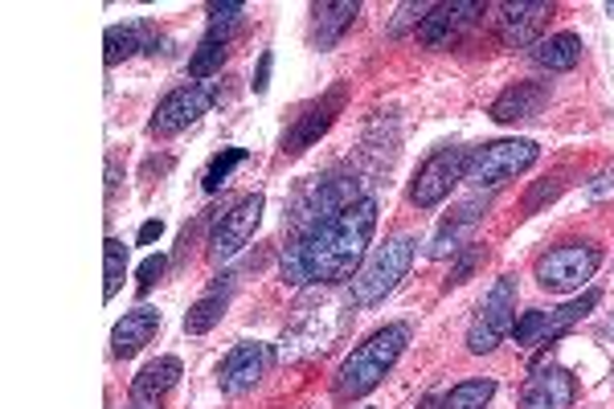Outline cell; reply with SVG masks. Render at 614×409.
I'll use <instances>...</instances> for the list:
<instances>
[{
	"label": "cell",
	"mask_w": 614,
	"mask_h": 409,
	"mask_svg": "<svg viewBox=\"0 0 614 409\" xmlns=\"http://www.w3.org/2000/svg\"><path fill=\"white\" fill-rule=\"evenodd\" d=\"M479 13H483V4H476V0H446V4H430V13L422 17V25H418V41H422L427 50L446 46V41L459 34L463 25H471Z\"/></svg>",
	"instance_id": "obj_14"
},
{
	"label": "cell",
	"mask_w": 614,
	"mask_h": 409,
	"mask_svg": "<svg viewBox=\"0 0 614 409\" xmlns=\"http://www.w3.org/2000/svg\"><path fill=\"white\" fill-rule=\"evenodd\" d=\"M606 13H611V17H614V0H611V4H606Z\"/></svg>",
	"instance_id": "obj_37"
},
{
	"label": "cell",
	"mask_w": 614,
	"mask_h": 409,
	"mask_svg": "<svg viewBox=\"0 0 614 409\" xmlns=\"http://www.w3.org/2000/svg\"><path fill=\"white\" fill-rule=\"evenodd\" d=\"M271 66H274V53L267 50L258 58V74H255V95H267V86H271Z\"/></svg>",
	"instance_id": "obj_34"
},
{
	"label": "cell",
	"mask_w": 614,
	"mask_h": 409,
	"mask_svg": "<svg viewBox=\"0 0 614 409\" xmlns=\"http://www.w3.org/2000/svg\"><path fill=\"white\" fill-rule=\"evenodd\" d=\"M139 50H152L148 46V25H111L102 34V62L107 66H120V62H127Z\"/></svg>",
	"instance_id": "obj_24"
},
{
	"label": "cell",
	"mask_w": 614,
	"mask_h": 409,
	"mask_svg": "<svg viewBox=\"0 0 614 409\" xmlns=\"http://www.w3.org/2000/svg\"><path fill=\"white\" fill-rule=\"evenodd\" d=\"M242 160H246V148H225V152L213 156V160H209V169H205V176H201L205 193H218V188L230 181V172L238 169Z\"/></svg>",
	"instance_id": "obj_28"
},
{
	"label": "cell",
	"mask_w": 614,
	"mask_h": 409,
	"mask_svg": "<svg viewBox=\"0 0 614 409\" xmlns=\"http://www.w3.org/2000/svg\"><path fill=\"white\" fill-rule=\"evenodd\" d=\"M360 17L357 0H336V4H311V41L320 50H332L348 29L353 21Z\"/></svg>",
	"instance_id": "obj_21"
},
{
	"label": "cell",
	"mask_w": 614,
	"mask_h": 409,
	"mask_svg": "<svg viewBox=\"0 0 614 409\" xmlns=\"http://www.w3.org/2000/svg\"><path fill=\"white\" fill-rule=\"evenodd\" d=\"M377 230V201L360 197L357 205H348L341 218L324 222L320 230H311L307 238L291 241L299 258H304L307 283H344L365 267L369 241Z\"/></svg>",
	"instance_id": "obj_1"
},
{
	"label": "cell",
	"mask_w": 614,
	"mask_h": 409,
	"mask_svg": "<svg viewBox=\"0 0 614 409\" xmlns=\"http://www.w3.org/2000/svg\"><path fill=\"white\" fill-rule=\"evenodd\" d=\"M156 327H160V311L152 307H136V311H127L120 324L111 327V357H136L144 344L156 336Z\"/></svg>",
	"instance_id": "obj_20"
},
{
	"label": "cell",
	"mask_w": 614,
	"mask_h": 409,
	"mask_svg": "<svg viewBox=\"0 0 614 409\" xmlns=\"http://www.w3.org/2000/svg\"><path fill=\"white\" fill-rule=\"evenodd\" d=\"M164 271H169V258L164 255H148L144 262H139V271H136V278H139V295H148V290L164 278Z\"/></svg>",
	"instance_id": "obj_31"
},
{
	"label": "cell",
	"mask_w": 614,
	"mask_h": 409,
	"mask_svg": "<svg viewBox=\"0 0 614 409\" xmlns=\"http://www.w3.org/2000/svg\"><path fill=\"white\" fill-rule=\"evenodd\" d=\"M467 160H471L467 148H439V152L430 156L427 164L418 169V176H414V185H409V201L418 205V209H434V205H443L446 197H451V188L463 181Z\"/></svg>",
	"instance_id": "obj_10"
},
{
	"label": "cell",
	"mask_w": 614,
	"mask_h": 409,
	"mask_svg": "<svg viewBox=\"0 0 614 409\" xmlns=\"http://www.w3.org/2000/svg\"><path fill=\"white\" fill-rule=\"evenodd\" d=\"M341 107H344V90L336 86V90H328L324 99L320 102H311L299 120L291 123V132L283 136V156H299L307 152L316 139L324 136L328 127L336 123V115H341Z\"/></svg>",
	"instance_id": "obj_13"
},
{
	"label": "cell",
	"mask_w": 614,
	"mask_h": 409,
	"mask_svg": "<svg viewBox=\"0 0 614 409\" xmlns=\"http://www.w3.org/2000/svg\"><path fill=\"white\" fill-rule=\"evenodd\" d=\"M532 62L545 70H574L581 62V37L578 34H549L532 46Z\"/></svg>",
	"instance_id": "obj_23"
},
{
	"label": "cell",
	"mask_w": 614,
	"mask_h": 409,
	"mask_svg": "<svg viewBox=\"0 0 614 409\" xmlns=\"http://www.w3.org/2000/svg\"><path fill=\"white\" fill-rule=\"evenodd\" d=\"M123 409H139V406H132V401H127V406H123Z\"/></svg>",
	"instance_id": "obj_38"
},
{
	"label": "cell",
	"mask_w": 614,
	"mask_h": 409,
	"mask_svg": "<svg viewBox=\"0 0 614 409\" xmlns=\"http://www.w3.org/2000/svg\"><path fill=\"white\" fill-rule=\"evenodd\" d=\"M271 364H274L271 344H238V348L222 360L218 385H222L225 397H242V393H250L262 376L271 373Z\"/></svg>",
	"instance_id": "obj_12"
},
{
	"label": "cell",
	"mask_w": 614,
	"mask_h": 409,
	"mask_svg": "<svg viewBox=\"0 0 614 409\" xmlns=\"http://www.w3.org/2000/svg\"><path fill=\"white\" fill-rule=\"evenodd\" d=\"M225 58H230V41H225V37H209V34H205V41L197 46V53L188 58V74H193L197 83H205V78L222 74Z\"/></svg>",
	"instance_id": "obj_25"
},
{
	"label": "cell",
	"mask_w": 614,
	"mask_h": 409,
	"mask_svg": "<svg viewBox=\"0 0 614 409\" xmlns=\"http://www.w3.org/2000/svg\"><path fill=\"white\" fill-rule=\"evenodd\" d=\"M549 13H553V4H545V0H508V4L495 9V34L508 50L537 46Z\"/></svg>",
	"instance_id": "obj_11"
},
{
	"label": "cell",
	"mask_w": 614,
	"mask_h": 409,
	"mask_svg": "<svg viewBox=\"0 0 614 409\" xmlns=\"http://www.w3.org/2000/svg\"><path fill=\"white\" fill-rule=\"evenodd\" d=\"M602 267V250L594 241H565L557 250H549L541 262H537V283L553 295H565V290H581L594 271Z\"/></svg>",
	"instance_id": "obj_6"
},
{
	"label": "cell",
	"mask_w": 614,
	"mask_h": 409,
	"mask_svg": "<svg viewBox=\"0 0 614 409\" xmlns=\"http://www.w3.org/2000/svg\"><path fill=\"white\" fill-rule=\"evenodd\" d=\"M357 188H360L357 176H341V172H328V176H316V181H307V185L295 193L287 222H283L291 230V241L307 238L311 230H320L324 222L341 218L348 205H357L360 201Z\"/></svg>",
	"instance_id": "obj_3"
},
{
	"label": "cell",
	"mask_w": 614,
	"mask_h": 409,
	"mask_svg": "<svg viewBox=\"0 0 614 409\" xmlns=\"http://www.w3.org/2000/svg\"><path fill=\"white\" fill-rule=\"evenodd\" d=\"M512 320H516V278H512V274H500L495 287L488 290L483 307H479V315L471 320L467 352H471V357H488L492 348H500V340L512 332Z\"/></svg>",
	"instance_id": "obj_7"
},
{
	"label": "cell",
	"mask_w": 614,
	"mask_h": 409,
	"mask_svg": "<svg viewBox=\"0 0 614 409\" xmlns=\"http://www.w3.org/2000/svg\"><path fill=\"white\" fill-rule=\"evenodd\" d=\"M606 193H614V172H602L594 185H590V197H606Z\"/></svg>",
	"instance_id": "obj_36"
},
{
	"label": "cell",
	"mask_w": 614,
	"mask_h": 409,
	"mask_svg": "<svg viewBox=\"0 0 614 409\" xmlns=\"http://www.w3.org/2000/svg\"><path fill=\"white\" fill-rule=\"evenodd\" d=\"M427 13H430V4H414V0H409V4H397V17L390 21V34L397 37V34H406L409 25H422Z\"/></svg>",
	"instance_id": "obj_32"
},
{
	"label": "cell",
	"mask_w": 614,
	"mask_h": 409,
	"mask_svg": "<svg viewBox=\"0 0 614 409\" xmlns=\"http://www.w3.org/2000/svg\"><path fill=\"white\" fill-rule=\"evenodd\" d=\"M222 99V83H185L169 90L164 99L156 102V115L148 120V132L152 136H176L193 123L209 115V107Z\"/></svg>",
	"instance_id": "obj_8"
},
{
	"label": "cell",
	"mask_w": 614,
	"mask_h": 409,
	"mask_svg": "<svg viewBox=\"0 0 614 409\" xmlns=\"http://www.w3.org/2000/svg\"><path fill=\"white\" fill-rule=\"evenodd\" d=\"M495 397V381L492 376H471V381H459L455 389L443 397V409H488V401Z\"/></svg>",
	"instance_id": "obj_26"
},
{
	"label": "cell",
	"mask_w": 614,
	"mask_h": 409,
	"mask_svg": "<svg viewBox=\"0 0 614 409\" xmlns=\"http://www.w3.org/2000/svg\"><path fill=\"white\" fill-rule=\"evenodd\" d=\"M409 344V324H385L377 327L373 336L365 344H357L344 364L336 369V397L344 401H353V397H365V393H373L385 376L393 373V364L402 360Z\"/></svg>",
	"instance_id": "obj_2"
},
{
	"label": "cell",
	"mask_w": 614,
	"mask_h": 409,
	"mask_svg": "<svg viewBox=\"0 0 614 409\" xmlns=\"http://www.w3.org/2000/svg\"><path fill=\"white\" fill-rule=\"evenodd\" d=\"M549 102L545 83H512L500 99L492 102V120L495 123H525L532 115H541V107Z\"/></svg>",
	"instance_id": "obj_19"
},
{
	"label": "cell",
	"mask_w": 614,
	"mask_h": 409,
	"mask_svg": "<svg viewBox=\"0 0 614 409\" xmlns=\"http://www.w3.org/2000/svg\"><path fill=\"white\" fill-rule=\"evenodd\" d=\"M483 258H488V250H483V246H476V241H471L467 250H459V258H455V267H451V278H446V290H451V287H459V283H467V278H471V271H476V267H479V262H483Z\"/></svg>",
	"instance_id": "obj_30"
},
{
	"label": "cell",
	"mask_w": 614,
	"mask_h": 409,
	"mask_svg": "<svg viewBox=\"0 0 614 409\" xmlns=\"http://www.w3.org/2000/svg\"><path fill=\"white\" fill-rule=\"evenodd\" d=\"M483 213H488V201H467L459 205L451 218H446L443 225H439V234H434V241L427 246L430 258H451L459 255V250H467L471 246V238H476L479 222H483Z\"/></svg>",
	"instance_id": "obj_15"
},
{
	"label": "cell",
	"mask_w": 614,
	"mask_h": 409,
	"mask_svg": "<svg viewBox=\"0 0 614 409\" xmlns=\"http://www.w3.org/2000/svg\"><path fill=\"white\" fill-rule=\"evenodd\" d=\"M258 222H262V193H250L242 201H230L225 209H213V234H209V255L213 262L234 258L255 238Z\"/></svg>",
	"instance_id": "obj_9"
},
{
	"label": "cell",
	"mask_w": 614,
	"mask_h": 409,
	"mask_svg": "<svg viewBox=\"0 0 614 409\" xmlns=\"http://www.w3.org/2000/svg\"><path fill=\"white\" fill-rule=\"evenodd\" d=\"M537 160H541V148L532 139H495V144H483L471 152L463 181L471 188H495L520 172H529Z\"/></svg>",
	"instance_id": "obj_5"
},
{
	"label": "cell",
	"mask_w": 614,
	"mask_h": 409,
	"mask_svg": "<svg viewBox=\"0 0 614 409\" xmlns=\"http://www.w3.org/2000/svg\"><path fill=\"white\" fill-rule=\"evenodd\" d=\"M123 274H127V246L120 238L102 241V299H115L123 287Z\"/></svg>",
	"instance_id": "obj_27"
},
{
	"label": "cell",
	"mask_w": 614,
	"mask_h": 409,
	"mask_svg": "<svg viewBox=\"0 0 614 409\" xmlns=\"http://www.w3.org/2000/svg\"><path fill=\"white\" fill-rule=\"evenodd\" d=\"M409 262H414V238H409V234H397V238H390L385 246H377L373 255L365 258V267L353 274L348 299L357 307L381 303V299L406 278Z\"/></svg>",
	"instance_id": "obj_4"
},
{
	"label": "cell",
	"mask_w": 614,
	"mask_h": 409,
	"mask_svg": "<svg viewBox=\"0 0 614 409\" xmlns=\"http://www.w3.org/2000/svg\"><path fill=\"white\" fill-rule=\"evenodd\" d=\"M160 234H164V222H144L139 225V246H152V241H160Z\"/></svg>",
	"instance_id": "obj_35"
},
{
	"label": "cell",
	"mask_w": 614,
	"mask_h": 409,
	"mask_svg": "<svg viewBox=\"0 0 614 409\" xmlns=\"http://www.w3.org/2000/svg\"><path fill=\"white\" fill-rule=\"evenodd\" d=\"M549 332V311H525L516 324H512V336L516 344H541Z\"/></svg>",
	"instance_id": "obj_29"
},
{
	"label": "cell",
	"mask_w": 614,
	"mask_h": 409,
	"mask_svg": "<svg viewBox=\"0 0 614 409\" xmlns=\"http://www.w3.org/2000/svg\"><path fill=\"white\" fill-rule=\"evenodd\" d=\"M574 397H578V385L565 369H537L520 397V409H569Z\"/></svg>",
	"instance_id": "obj_17"
},
{
	"label": "cell",
	"mask_w": 614,
	"mask_h": 409,
	"mask_svg": "<svg viewBox=\"0 0 614 409\" xmlns=\"http://www.w3.org/2000/svg\"><path fill=\"white\" fill-rule=\"evenodd\" d=\"M234 287H238V278H234V274H218V283H213V287L205 290L201 299L185 311L188 336H201V332L222 324L225 307H230V299H234Z\"/></svg>",
	"instance_id": "obj_18"
},
{
	"label": "cell",
	"mask_w": 614,
	"mask_h": 409,
	"mask_svg": "<svg viewBox=\"0 0 614 409\" xmlns=\"http://www.w3.org/2000/svg\"><path fill=\"white\" fill-rule=\"evenodd\" d=\"M176 381H181V360L176 357H156L152 364H144L132 381V406L139 409H160L164 406V397L176 389Z\"/></svg>",
	"instance_id": "obj_16"
},
{
	"label": "cell",
	"mask_w": 614,
	"mask_h": 409,
	"mask_svg": "<svg viewBox=\"0 0 614 409\" xmlns=\"http://www.w3.org/2000/svg\"><path fill=\"white\" fill-rule=\"evenodd\" d=\"M557 193H562V185H557V181H553V185H537V188L529 193V201H525V213H537V205H541V201H553Z\"/></svg>",
	"instance_id": "obj_33"
},
{
	"label": "cell",
	"mask_w": 614,
	"mask_h": 409,
	"mask_svg": "<svg viewBox=\"0 0 614 409\" xmlns=\"http://www.w3.org/2000/svg\"><path fill=\"white\" fill-rule=\"evenodd\" d=\"M602 303V290H586V295H581V299H574V303H565V307H557V311H549V332H545V352H537V357L529 360V369L532 373H537V369H541V364H545V357H549V348H553V344L562 340L565 332H569V327L578 324L581 315H590V311H594V307Z\"/></svg>",
	"instance_id": "obj_22"
}]
</instances>
